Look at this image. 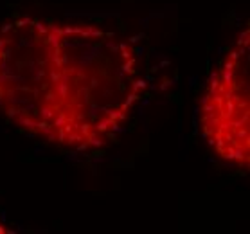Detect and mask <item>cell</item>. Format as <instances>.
<instances>
[{"mask_svg": "<svg viewBox=\"0 0 250 234\" xmlns=\"http://www.w3.org/2000/svg\"><path fill=\"white\" fill-rule=\"evenodd\" d=\"M60 110L56 23L22 17L0 27V112L54 143Z\"/></svg>", "mask_w": 250, "mask_h": 234, "instance_id": "2", "label": "cell"}, {"mask_svg": "<svg viewBox=\"0 0 250 234\" xmlns=\"http://www.w3.org/2000/svg\"><path fill=\"white\" fill-rule=\"evenodd\" d=\"M202 137L218 159L250 168V31L236 38L205 83L198 105Z\"/></svg>", "mask_w": 250, "mask_h": 234, "instance_id": "3", "label": "cell"}, {"mask_svg": "<svg viewBox=\"0 0 250 234\" xmlns=\"http://www.w3.org/2000/svg\"><path fill=\"white\" fill-rule=\"evenodd\" d=\"M13 229H9L7 225H4V223L0 222V234H11Z\"/></svg>", "mask_w": 250, "mask_h": 234, "instance_id": "4", "label": "cell"}, {"mask_svg": "<svg viewBox=\"0 0 250 234\" xmlns=\"http://www.w3.org/2000/svg\"><path fill=\"white\" fill-rule=\"evenodd\" d=\"M60 110L54 143L96 151L114 143L144 90L137 51L92 23L56 25Z\"/></svg>", "mask_w": 250, "mask_h": 234, "instance_id": "1", "label": "cell"}]
</instances>
